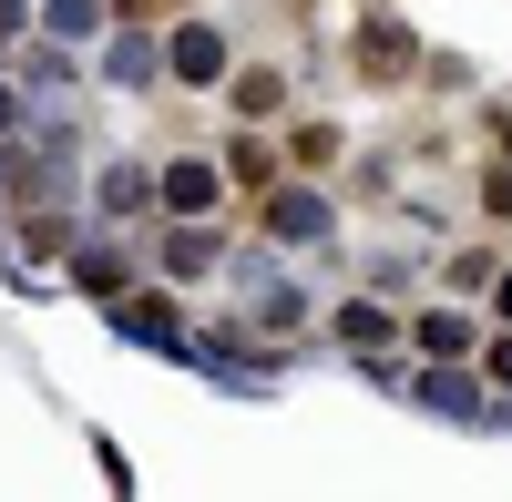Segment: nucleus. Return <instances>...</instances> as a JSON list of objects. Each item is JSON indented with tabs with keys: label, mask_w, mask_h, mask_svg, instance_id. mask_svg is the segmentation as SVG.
Here are the masks:
<instances>
[{
	"label": "nucleus",
	"mask_w": 512,
	"mask_h": 502,
	"mask_svg": "<svg viewBox=\"0 0 512 502\" xmlns=\"http://www.w3.org/2000/svg\"><path fill=\"white\" fill-rule=\"evenodd\" d=\"M349 62H359L369 82H400V72H410V31H400V21H359V52H349Z\"/></svg>",
	"instance_id": "nucleus-1"
},
{
	"label": "nucleus",
	"mask_w": 512,
	"mask_h": 502,
	"mask_svg": "<svg viewBox=\"0 0 512 502\" xmlns=\"http://www.w3.org/2000/svg\"><path fill=\"white\" fill-rule=\"evenodd\" d=\"M175 82H226V31L185 21V31H175Z\"/></svg>",
	"instance_id": "nucleus-2"
},
{
	"label": "nucleus",
	"mask_w": 512,
	"mask_h": 502,
	"mask_svg": "<svg viewBox=\"0 0 512 502\" xmlns=\"http://www.w3.org/2000/svg\"><path fill=\"white\" fill-rule=\"evenodd\" d=\"M216 195H226L216 164H164V205H175V216H216Z\"/></svg>",
	"instance_id": "nucleus-3"
},
{
	"label": "nucleus",
	"mask_w": 512,
	"mask_h": 502,
	"mask_svg": "<svg viewBox=\"0 0 512 502\" xmlns=\"http://www.w3.org/2000/svg\"><path fill=\"white\" fill-rule=\"evenodd\" d=\"M277 103H287V82H277V72H236V113H246V123H267Z\"/></svg>",
	"instance_id": "nucleus-4"
},
{
	"label": "nucleus",
	"mask_w": 512,
	"mask_h": 502,
	"mask_svg": "<svg viewBox=\"0 0 512 502\" xmlns=\"http://www.w3.org/2000/svg\"><path fill=\"white\" fill-rule=\"evenodd\" d=\"M267 226H287V236H318L328 216H318V195H267Z\"/></svg>",
	"instance_id": "nucleus-5"
},
{
	"label": "nucleus",
	"mask_w": 512,
	"mask_h": 502,
	"mask_svg": "<svg viewBox=\"0 0 512 502\" xmlns=\"http://www.w3.org/2000/svg\"><path fill=\"white\" fill-rule=\"evenodd\" d=\"M205 257H216V246H205V226H195V236H175V246H164V267H175V277H195Z\"/></svg>",
	"instance_id": "nucleus-6"
},
{
	"label": "nucleus",
	"mask_w": 512,
	"mask_h": 502,
	"mask_svg": "<svg viewBox=\"0 0 512 502\" xmlns=\"http://www.w3.org/2000/svg\"><path fill=\"white\" fill-rule=\"evenodd\" d=\"M482 359H492V380H502V390H512V339H492V349H482Z\"/></svg>",
	"instance_id": "nucleus-7"
},
{
	"label": "nucleus",
	"mask_w": 512,
	"mask_h": 502,
	"mask_svg": "<svg viewBox=\"0 0 512 502\" xmlns=\"http://www.w3.org/2000/svg\"><path fill=\"white\" fill-rule=\"evenodd\" d=\"M492 308H502V318H512V277H502V298H492Z\"/></svg>",
	"instance_id": "nucleus-8"
},
{
	"label": "nucleus",
	"mask_w": 512,
	"mask_h": 502,
	"mask_svg": "<svg viewBox=\"0 0 512 502\" xmlns=\"http://www.w3.org/2000/svg\"><path fill=\"white\" fill-rule=\"evenodd\" d=\"M502 154H512V123H502Z\"/></svg>",
	"instance_id": "nucleus-9"
}]
</instances>
